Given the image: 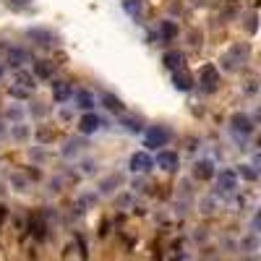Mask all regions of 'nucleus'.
<instances>
[{
  "label": "nucleus",
  "instance_id": "obj_1",
  "mask_svg": "<svg viewBox=\"0 0 261 261\" xmlns=\"http://www.w3.org/2000/svg\"><path fill=\"white\" fill-rule=\"evenodd\" d=\"M248 55H251V47L246 45V42H238V45H232L222 58H220V71H225V73H238L243 68V63L248 60Z\"/></svg>",
  "mask_w": 261,
  "mask_h": 261
},
{
  "label": "nucleus",
  "instance_id": "obj_2",
  "mask_svg": "<svg viewBox=\"0 0 261 261\" xmlns=\"http://www.w3.org/2000/svg\"><path fill=\"white\" fill-rule=\"evenodd\" d=\"M227 128H230V134H232L235 141L246 144V141L256 134V120H253L248 113H232L230 120H227Z\"/></svg>",
  "mask_w": 261,
  "mask_h": 261
},
{
  "label": "nucleus",
  "instance_id": "obj_3",
  "mask_svg": "<svg viewBox=\"0 0 261 261\" xmlns=\"http://www.w3.org/2000/svg\"><path fill=\"white\" fill-rule=\"evenodd\" d=\"M144 151H160V149H165L167 144H170V128H165V125H146L144 128Z\"/></svg>",
  "mask_w": 261,
  "mask_h": 261
},
{
  "label": "nucleus",
  "instance_id": "obj_4",
  "mask_svg": "<svg viewBox=\"0 0 261 261\" xmlns=\"http://www.w3.org/2000/svg\"><path fill=\"white\" fill-rule=\"evenodd\" d=\"M24 37L32 42L34 47H39V50H53L58 45V34L53 29H47V27H29L24 32Z\"/></svg>",
  "mask_w": 261,
  "mask_h": 261
},
{
  "label": "nucleus",
  "instance_id": "obj_5",
  "mask_svg": "<svg viewBox=\"0 0 261 261\" xmlns=\"http://www.w3.org/2000/svg\"><path fill=\"white\" fill-rule=\"evenodd\" d=\"M214 183H217V196H230L238 191V186H241V180H238V172L235 167H222L220 172H214Z\"/></svg>",
  "mask_w": 261,
  "mask_h": 261
},
{
  "label": "nucleus",
  "instance_id": "obj_6",
  "mask_svg": "<svg viewBox=\"0 0 261 261\" xmlns=\"http://www.w3.org/2000/svg\"><path fill=\"white\" fill-rule=\"evenodd\" d=\"M105 128V120L92 110V113H81L79 115V120H76V130H79V136H94V134H99V130Z\"/></svg>",
  "mask_w": 261,
  "mask_h": 261
},
{
  "label": "nucleus",
  "instance_id": "obj_7",
  "mask_svg": "<svg viewBox=\"0 0 261 261\" xmlns=\"http://www.w3.org/2000/svg\"><path fill=\"white\" fill-rule=\"evenodd\" d=\"M217 89H220V68L212 65V63H206L204 68L199 71V92L214 94Z\"/></svg>",
  "mask_w": 261,
  "mask_h": 261
},
{
  "label": "nucleus",
  "instance_id": "obj_8",
  "mask_svg": "<svg viewBox=\"0 0 261 261\" xmlns=\"http://www.w3.org/2000/svg\"><path fill=\"white\" fill-rule=\"evenodd\" d=\"M151 160H154V167L167 172V175L180 170V154H178V151H172V149H160Z\"/></svg>",
  "mask_w": 261,
  "mask_h": 261
},
{
  "label": "nucleus",
  "instance_id": "obj_9",
  "mask_svg": "<svg viewBox=\"0 0 261 261\" xmlns=\"http://www.w3.org/2000/svg\"><path fill=\"white\" fill-rule=\"evenodd\" d=\"M128 170L134 172V175H146V172L154 170V160H151V151H134V154L128 157Z\"/></svg>",
  "mask_w": 261,
  "mask_h": 261
},
{
  "label": "nucleus",
  "instance_id": "obj_10",
  "mask_svg": "<svg viewBox=\"0 0 261 261\" xmlns=\"http://www.w3.org/2000/svg\"><path fill=\"white\" fill-rule=\"evenodd\" d=\"M214 172H217V167H214V160H209V157H199V160H193V165H191V175L199 183L214 180Z\"/></svg>",
  "mask_w": 261,
  "mask_h": 261
},
{
  "label": "nucleus",
  "instance_id": "obj_11",
  "mask_svg": "<svg viewBox=\"0 0 261 261\" xmlns=\"http://www.w3.org/2000/svg\"><path fill=\"white\" fill-rule=\"evenodd\" d=\"M71 99H73V107H76V110H81V113H92L94 107H97V97L89 89H76L71 94Z\"/></svg>",
  "mask_w": 261,
  "mask_h": 261
},
{
  "label": "nucleus",
  "instance_id": "obj_12",
  "mask_svg": "<svg viewBox=\"0 0 261 261\" xmlns=\"http://www.w3.org/2000/svg\"><path fill=\"white\" fill-rule=\"evenodd\" d=\"M97 105H102L107 113H113V115H123L125 113V102L118 97V94H113V92H102L99 97H97Z\"/></svg>",
  "mask_w": 261,
  "mask_h": 261
},
{
  "label": "nucleus",
  "instance_id": "obj_13",
  "mask_svg": "<svg viewBox=\"0 0 261 261\" xmlns=\"http://www.w3.org/2000/svg\"><path fill=\"white\" fill-rule=\"evenodd\" d=\"M120 118V128L125 130V134H130V136H141L144 134V120L139 118V115H134V113H123V115H118Z\"/></svg>",
  "mask_w": 261,
  "mask_h": 261
},
{
  "label": "nucleus",
  "instance_id": "obj_14",
  "mask_svg": "<svg viewBox=\"0 0 261 261\" xmlns=\"http://www.w3.org/2000/svg\"><path fill=\"white\" fill-rule=\"evenodd\" d=\"M81 151H86V136H81V139H68V141L63 144L60 154H63V160H79Z\"/></svg>",
  "mask_w": 261,
  "mask_h": 261
},
{
  "label": "nucleus",
  "instance_id": "obj_15",
  "mask_svg": "<svg viewBox=\"0 0 261 261\" xmlns=\"http://www.w3.org/2000/svg\"><path fill=\"white\" fill-rule=\"evenodd\" d=\"M29 63V55L24 47H8L6 50V65L11 71H18V68H24V65Z\"/></svg>",
  "mask_w": 261,
  "mask_h": 261
},
{
  "label": "nucleus",
  "instance_id": "obj_16",
  "mask_svg": "<svg viewBox=\"0 0 261 261\" xmlns=\"http://www.w3.org/2000/svg\"><path fill=\"white\" fill-rule=\"evenodd\" d=\"M50 94H53V99L58 102V105H65V102H71V94H73V86L68 84V81H53L50 84Z\"/></svg>",
  "mask_w": 261,
  "mask_h": 261
},
{
  "label": "nucleus",
  "instance_id": "obj_17",
  "mask_svg": "<svg viewBox=\"0 0 261 261\" xmlns=\"http://www.w3.org/2000/svg\"><path fill=\"white\" fill-rule=\"evenodd\" d=\"M8 136L16 144H27V141H32V125H27L24 120H21V123H11L8 125Z\"/></svg>",
  "mask_w": 261,
  "mask_h": 261
},
{
  "label": "nucleus",
  "instance_id": "obj_18",
  "mask_svg": "<svg viewBox=\"0 0 261 261\" xmlns=\"http://www.w3.org/2000/svg\"><path fill=\"white\" fill-rule=\"evenodd\" d=\"M13 86H21V89H27V92H34L37 89V79H34L32 71L18 68V71H13Z\"/></svg>",
  "mask_w": 261,
  "mask_h": 261
},
{
  "label": "nucleus",
  "instance_id": "obj_19",
  "mask_svg": "<svg viewBox=\"0 0 261 261\" xmlns=\"http://www.w3.org/2000/svg\"><path fill=\"white\" fill-rule=\"evenodd\" d=\"M193 76L186 71V68H178L172 71V86H175V92H191L193 89Z\"/></svg>",
  "mask_w": 261,
  "mask_h": 261
},
{
  "label": "nucleus",
  "instance_id": "obj_20",
  "mask_svg": "<svg viewBox=\"0 0 261 261\" xmlns=\"http://www.w3.org/2000/svg\"><path fill=\"white\" fill-rule=\"evenodd\" d=\"M157 34L162 37V42H175V39H178V34H180V29H178V21H172V18L160 21Z\"/></svg>",
  "mask_w": 261,
  "mask_h": 261
},
{
  "label": "nucleus",
  "instance_id": "obj_21",
  "mask_svg": "<svg viewBox=\"0 0 261 261\" xmlns=\"http://www.w3.org/2000/svg\"><path fill=\"white\" fill-rule=\"evenodd\" d=\"M123 186V175L120 172H110V175H105L102 180H99V193H105V196H110V193H115L118 188Z\"/></svg>",
  "mask_w": 261,
  "mask_h": 261
},
{
  "label": "nucleus",
  "instance_id": "obj_22",
  "mask_svg": "<svg viewBox=\"0 0 261 261\" xmlns=\"http://www.w3.org/2000/svg\"><path fill=\"white\" fill-rule=\"evenodd\" d=\"M53 71H55V65L53 60H34V79L37 81H53Z\"/></svg>",
  "mask_w": 261,
  "mask_h": 261
},
{
  "label": "nucleus",
  "instance_id": "obj_23",
  "mask_svg": "<svg viewBox=\"0 0 261 261\" xmlns=\"http://www.w3.org/2000/svg\"><path fill=\"white\" fill-rule=\"evenodd\" d=\"M235 172H238V180H246V183H256L258 180V167L253 162H241L235 167Z\"/></svg>",
  "mask_w": 261,
  "mask_h": 261
},
{
  "label": "nucleus",
  "instance_id": "obj_24",
  "mask_svg": "<svg viewBox=\"0 0 261 261\" xmlns=\"http://www.w3.org/2000/svg\"><path fill=\"white\" fill-rule=\"evenodd\" d=\"M120 6L134 21H139L144 16V0H120Z\"/></svg>",
  "mask_w": 261,
  "mask_h": 261
},
{
  "label": "nucleus",
  "instance_id": "obj_25",
  "mask_svg": "<svg viewBox=\"0 0 261 261\" xmlns=\"http://www.w3.org/2000/svg\"><path fill=\"white\" fill-rule=\"evenodd\" d=\"M162 63L167 71H178V68H183V55L178 50H167V53H162Z\"/></svg>",
  "mask_w": 261,
  "mask_h": 261
},
{
  "label": "nucleus",
  "instance_id": "obj_26",
  "mask_svg": "<svg viewBox=\"0 0 261 261\" xmlns=\"http://www.w3.org/2000/svg\"><path fill=\"white\" fill-rule=\"evenodd\" d=\"M8 186H11L16 193H27V191L32 188V180H29L27 175H18V172H13V175L8 178Z\"/></svg>",
  "mask_w": 261,
  "mask_h": 261
},
{
  "label": "nucleus",
  "instance_id": "obj_27",
  "mask_svg": "<svg viewBox=\"0 0 261 261\" xmlns=\"http://www.w3.org/2000/svg\"><path fill=\"white\" fill-rule=\"evenodd\" d=\"M3 118L8 123H21V120L27 118V110H24V107H18V105H8L6 110H3Z\"/></svg>",
  "mask_w": 261,
  "mask_h": 261
},
{
  "label": "nucleus",
  "instance_id": "obj_28",
  "mask_svg": "<svg viewBox=\"0 0 261 261\" xmlns=\"http://www.w3.org/2000/svg\"><path fill=\"white\" fill-rule=\"evenodd\" d=\"M79 167H81V175H86V178H92V175H97V172H99V162H97V160H92V157L81 160V162H79Z\"/></svg>",
  "mask_w": 261,
  "mask_h": 261
},
{
  "label": "nucleus",
  "instance_id": "obj_29",
  "mask_svg": "<svg viewBox=\"0 0 261 261\" xmlns=\"http://www.w3.org/2000/svg\"><path fill=\"white\" fill-rule=\"evenodd\" d=\"M256 246H258V238H256V232H248L243 241H241V251L243 253H253L256 251Z\"/></svg>",
  "mask_w": 261,
  "mask_h": 261
},
{
  "label": "nucleus",
  "instance_id": "obj_30",
  "mask_svg": "<svg viewBox=\"0 0 261 261\" xmlns=\"http://www.w3.org/2000/svg\"><path fill=\"white\" fill-rule=\"evenodd\" d=\"M32 136H34L39 144H47V141L55 139V130H50V128H34V130H32Z\"/></svg>",
  "mask_w": 261,
  "mask_h": 261
},
{
  "label": "nucleus",
  "instance_id": "obj_31",
  "mask_svg": "<svg viewBox=\"0 0 261 261\" xmlns=\"http://www.w3.org/2000/svg\"><path fill=\"white\" fill-rule=\"evenodd\" d=\"M8 97H11V99H24V102H27V99L32 97V92H27V89H21V86H13V84H11V86H8Z\"/></svg>",
  "mask_w": 261,
  "mask_h": 261
},
{
  "label": "nucleus",
  "instance_id": "obj_32",
  "mask_svg": "<svg viewBox=\"0 0 261 261\" xmlns=\"http://www.w3.org/2000/svg\"><path fill=\"white\" fill-rule=\"evenodd\" d=\"M199 209H201L204 214H212V212H214V196H206V199H201Z\"/></svg>",
  "mask_w": 261,
  "mask_h": 261
},
{
  "label": "nucleus",
  "instance_id": "obj_33",
  "mask_svg": "<svg viewBox=\"0 0 261 261\" xmlns=\"http://www.w3.org/2000/svg\"><path fill=\"white\" fill-rule=\"evenodd\" d=\"M73 110H76L73 105H63V107H60V113H58L60 120H71V118H73Z\"/></svg>",
  "mask_w": 261,
  "mask_h": 261
},
{
  "label": "nucleus",
  "instance_id": "obj_34",
  "mask_svg": "<svg viewBox=\"0 0 261 261\" xmlns=\"http://www.w3.org/2000/svg\"><path fill=\"white\" fill-rule=\"evenodd\" d=\"M29 113H32L34 118H42V115H47V107H39V105H37V107H29Z\"/></svg>",
  "mask_w": 261,
  "mask_h": 261
},
{
  "label": "nucleus",
  "instance_id": "obj_35",
  "mask_svg": "<svg viewBox=\"0 0 261 261\" xmlns=\"http://www.w3.org/2000/svg\"><path fill=\"white\" fill-rule=\"evenodd\" d=\"M8 6H13V8H24V6H29L32 0H6Z\"/></svg>",
  "mask_w": 261,
  "mask_h": 261
},
{
  "label": "nucleus",
  "instance_id": "obj_36",
  "mask_svg": "<svg viewBox=\"0 0 261 261\" xmlns=\"http://www.w3.org/2000/svg\"><path fill=\"white\" fill-rule=\"evenodd\" d=\"M246 29H248L251 34H256V13H251V16H248V24H246Z\"/></svg>",
  "mask_w": 261,
  "mask_h": 261
},
{
  "label": "nucleus",
  "instance_id": "obj_37",
  "mask_svg": "<svg viewBox=\"0 0 261 261\" xmlns=\"http://www.w3.org/2000/svg\"><path fill=\"white\" fill-rule=\"evenodd\" d=\"M256 89H258V86H256V81H248V86H246V94H256Z\"/></svg>",
  "mask_w": 261,
  "mask_h": 261
},
{
  "label": "nucleus",
  "instance_id": "obj_38",
  "mask_svg": "<svg viewBox=\"0 0 261 261\" xmlns=\"http://www.w3.org/2000/svg\"><path fill=\"white\" fill-rule=\"evenodd\" d=\"M118 204H120V206H128V204H130V196H128V193L118 196Z\"/></svg>",
  "mask_w": 261,
  "mask_h": 261
},
{
  "label": "nucleus",
  "instance_id": "obj_39",
  "mask_svg": "<svg viewBox=\"0 0 261 261\" xmlns=\"http://www.w3.org/2000/svg\"><path fill=\"white\" fill-rule=\"evenodd\" d=\"M60 191V180H50V193H58Z\"/></svg>",
  "mask_w": 261,
  "mask_h": 261
},
{
  "label": "nucleus",
  "instance_id": "obj_40",
  "mask_svg": "<svg viewBox=\"0 0 261 261\" xmlns=\"http://www.w3.org/2000/svg\"><path fill=\"white\" fill-rule=\"evenodd\" d=\"M191 6H193V8H204L206 0H191Z\"/></svg>",
  "mask_w": 261,
  "mask_h": 261
},
{
  "label": "nucleus",
  "instance_id": "obj_41",
  "mask_svg": "<svg viewBox=\"0 0 261 261\" xmlns=\"http://www.w3.org/2000/svg\"><path fill=\"white\" fill-rule=\"evenodd\" d=\"M3 136H8V128H6V123H0V139Z\"/></svg>",
  "mask_w": 261,
  "mask_h": 261
},
{
  "label": "nucleus",
  "instance_id": "obj_42",
  "mask_svg": "<svg viewBox=\"0 0 261 261\" xmlns=\"http://www.w3.org/2000/svg\"><path fill=\"white\" fill-rule=\"evenodd\" d=\"M3 73H6V65L0 63V81H3Z\"/></svg>",
  "mask_w": 261,
  "mask_h": 261
},
{
  "label": "nucleus",
  "instance_id": "obj_43",
  "mask_svg": "<svg viewBox=\"0 0 261 261\" xmlns=\"http://www.w3.org/2000/svg\"><path fill=\"white\" fill-rule=\"evenodd\" d=\"M3 193H6V191H3V186H0V196H3Z\"/></svg>",
  "mask_w": 261,
  "mask_h": 261
}]
</instances>
